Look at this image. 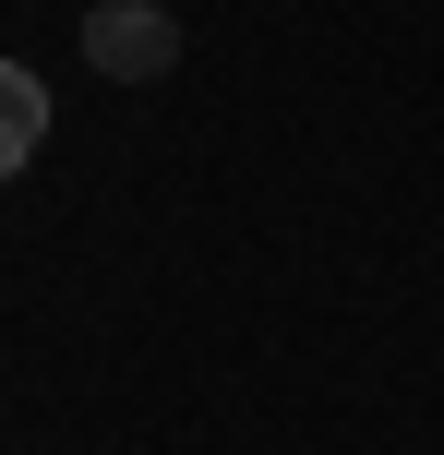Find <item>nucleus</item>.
<instances>
[{"label": "nucleus", "mask_w": 444, "mask_h": 455, "mask_svg": "<svg viewBox=\"0 0 444 455\" xmlns=\"http://www.w3.org/2000/svg\"><path fill=\"white\" fill-rule=\"evenodd\" d=\"M36 144H48V84H36L24 60H0V180H24Z\"/></svg>", "instance_id": "nucleus-2"}, {"label": "nucleus", "mask_w": 444, "mask_h": 455, "mask_svg": "<svg viewBox=\"0 0 444 455\" xmlns=\"http://www.w3.org/2000/svg\"><path fill=\"white\" fill-rule=\"evenodd\" d=\"M85 72H109V84L181 72V12H168V0H96L85 12Z\"/></svg>", "instance_id": "nucleus-1"}]
</instances>
